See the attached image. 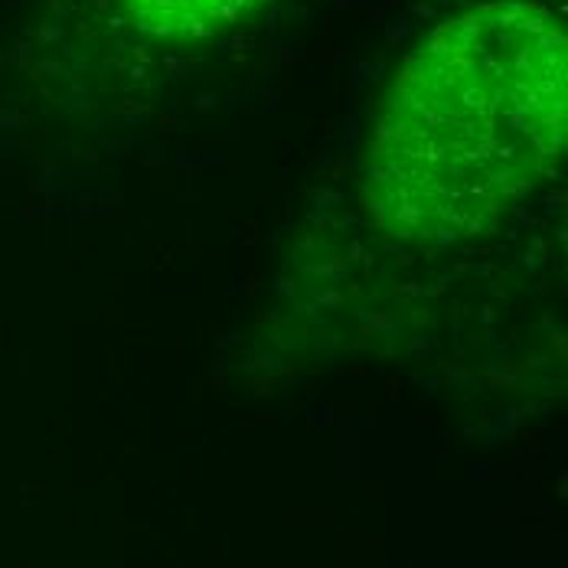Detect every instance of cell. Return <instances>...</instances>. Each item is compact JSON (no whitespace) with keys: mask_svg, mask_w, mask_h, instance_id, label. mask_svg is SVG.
I'll list each match as a JSON object with an SVG mask.
<instances>
[{"mask_svg":"<svg viewBox=\"0 0 568 568\" xmlns=\"http://www.w3.org/2000/svg\"><path fill=\"white\" fill-rule=\"evenodd\" d=\"M568 43L539 3H484L445 20L402 62L376 118V220L408 245L494 229L562 151Z\"/></svg>","mask_w":568,"mask_h":568,"instance_id":"1","label":"cell"},{"mask_svg":"<svg viewBox=\"0 0 568 568\" xmlns=\"http://www.w3.org/2000/svg\"><path fill=\"white\" fill-rule=\"evenodd\" d=\"M265 0H121L128 20L158 40H203Z\"/></svg>","mask_w":568,"mask_h":568,"instance_id":"2","label":"cell"}]
</instances>
